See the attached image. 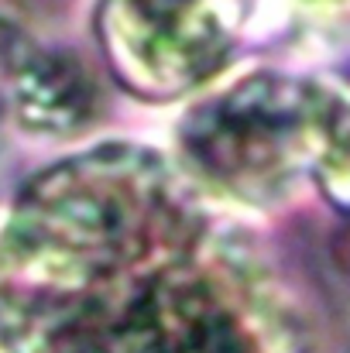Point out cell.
I'll use <instances>...</instances> for the list:
<instances>
[{
	"instance_id": "1",
	"label": "cell",
	"mask_w": 350,
	"mask_h": 353,
	"mask_svg": "<svg viewBox=\"0 0 350 353\" xmlns=\"http://www.w3.org/2000/svg\"><path fill=\"white\" fill-rule=\"evenodd\" d=\"M333 100L292 76H251L200 103L182 123V151L200 175L247 203H271L320 151Z\"/></svg>"
},
{
	"instance_id": "2",
	"label": "cell",
	"mask_w": 350,
	"mask_h": 353,
	"mask_svg": "<svg viewBox=\"0 0 350 353\" xmlns=\"http://www.w3.org/2000/svg\"><path fill=\"white\" fill-rule=\"evenodd\" d=\"M97 28L117 83L148 100L206 83L233 45L217 0H104Z\"/></svg>"
},
{
	"instance_id": "3",
	"label": "cell",
	"mask_w": 350,
	"mask_h": 353,
	"mask_svg": "<svg viewBox=\"0 0 350 353\" xmlns=\"http://www.w3.org/2000/svg\"><path fill=\"white\" fill-rule=\"evenodd\" d=\"M17 120L38 134H76L97 117L100 90L79 55L28 41L10 76Z\"/></svg>"
},
{
	"instance_id": "4",
	"label": "cell",
	"mask_w": 350,
	"mask_h": 353,
	"mask_svg": "<svg viewBox=\"0 0 350 353\" xmlns=\"http://www.w3.org/2000/svg\"><path fill=\"white\" fill-rule=\"evenodd\" d=\"M316 182L333 210L350 216V107H333L316 151Z\"/></svg>"
},
{
	"instance_id": "5",
	"label": "cell",
	"mask_w": 350,
	"mask_h": 353,
	"mask_svg": "<svg viewBox=\"0 0 350 353\" xmlns=\"http://www.w3.org/2000/svg\"><path fill=\"white\" fill-rule=\"evenodd\" d=\"M24 48H28V38L17 34L14 28H3V24H0V79H3V83H10L14 65H17V59H21Z\"/></svg>"
}]
</instances>
